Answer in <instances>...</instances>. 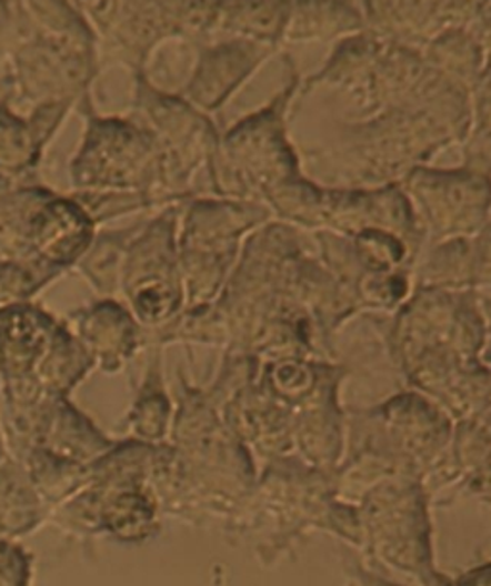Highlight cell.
<instances>
[{
    "label": "cell",
    "mask_w": 491,
    "mask_h": 586,
    "mask_svg": "<svg viewBox=\"0 0 491 586\" xmlns=\"http://www.w3.org/2000/svg\"><path fill=\"white\" fill-rule=\"evenodd\" d=\"M298 79L274 98L265 110L244 119L227 134L219 148L213 176L223 194L240 202L265 200L271 190L300 176V160L287 139L288 102L292 100Z\"/></svg>",
    "instance_id": "6da1fadb"
},
{
    "label": "cell",
    "mask_w": 491,
    "mask_h": 586,
    "mask_svg": "<svg viewBox=\"0 0 491 586\" xmlns=\"http://www.w3.org/2000/svg\"><path fill=\"white\" fill-rule=\"evenodd\" d=\"M290 2H221L218 29L231 39L277 49L284 41Z\"/></svg>",
    "instance_id": "52a82bcc"
},
{
    "label": "cell",
    "mask_w": 491,
    "mask_h": 586,
    "mask_svg": "<svg viewBox=\"0 0 491 586\" xmlns=\"http://www.w3.org/2000/svg\"><path fill=\"white\" fill-rule=\"evenodd\" d=\"M273 47L239 39L206 50L190 83V98L206 110H216L273 54Z\"/></svg>",
    "instance_id": "5b68a950"
},
{
    "label": "cell",
    "mask_w": 491,
    "mask_h": 586,
    "mask_svg": "<svg viewBox=\"0 0 491 586\" xmlns=\"http://www.w3.org/2000/svg\"><path fill=\"white\" fill-rule=\"evenodd\" d=\"M367 31L361 8L350 2H290L284 41H332Z\"/></svg>",
    "instance_id": "8992f818"
},
{
    "label": "cell",
    "mask_w": 491,
    "mask_h": 586,
    "mask_svg": "<svg viewBox=\"0 0 491 586\" xmlns=\"http://www.w3.org/2000/svg\"><path fill=\"white\" fill-rule=\"evenodd\" d=\"M422 58L443 78L471 94L485 73V50L469 29L450 31L422 49Z\"/></svg>",
    "instance_id": "ba28073f"
},
{
    "label": "cell",
    "mask_w": 491,
    "mask_h": 586,
    "mask_svg": "<svg viewBox=\"0 0 491 586\" xmlns=\"http://www.w3.org/2000/svg\"><path fill=\"white\" fill-rule=\"evenodd\" d=\"M485 71L491 73V49L485 52Z\"/></svg>",
    "instance_id": "30bf717a"
},
{
    "label": "cell",
    "mask_w": 491,
    "mask_h": 586,
    "mask_svg": "<svg viewBox=\"0 0 491 586\" xmlns=\"http://www.w3.org/2000/svg\"><path fill=\"white\" fill-rule=\"evenodd\" d=\"M422 234L434 244L471 240L488 224L491 179L469 169L417 168L403 181Z\"/></svg>",
    "instance_id": "7a4b0ae2"
},
{
    "label": "cell",
    "mask_w": 491,
    "mask_h": 586,
    "mask_svg": "<svg viewBox=\"0 0 491 586\" xmlns=\"http://www.w3.org/2000/svg\"><path fill=\"white\" fill-rule=\"evenodd\" d=\"M484 2H363L367 31L401 47L427 49L450 31L471 29Z\"/></svg>",
    "instance_id": "277c9868"
},
{
    "label": "cell",
    "mask_w": 491,
    "mask_h": 586,
    "mask_svg": "<svg viewBox=\"0 0 491 586\" xmlns=\"http://www.w3.org/2000/svg\"><path fill=\"white\" fill-rule=\"evenodd\" d=\"M471 287L491 290V223L471 238Z\"/></svg>",
    "instance_id": "9c48e42d"
},
{
    "label": "cell",
    "mask_w": 491,
    "mask_h": 586,
    "mask_svg": "<svg viewBox=\"0 0 491 586\" xmlns=\"http://www.w3.org/2000/svg\"><path fill=\"white\" fill-rule=\"evenodd\" d=\"M269 215V208L255 202H206L190 213L187 269L197 303H208L226 286L240 240Z\"/></svg>",
    "instance_id": "3957f363"
}]
</instances>
